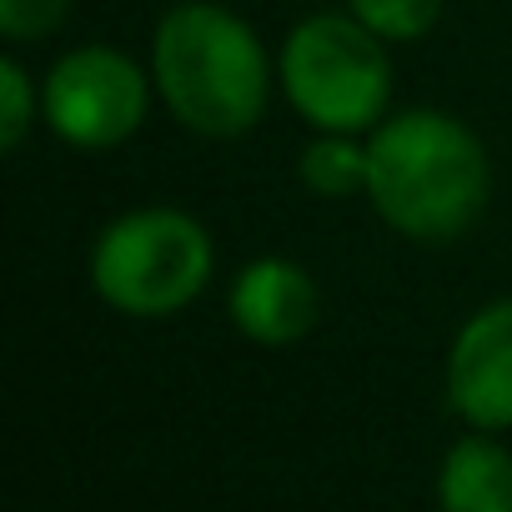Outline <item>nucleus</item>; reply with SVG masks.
I'll list each match as a JSON object with an SVG mask.
<instances>
[{
  "instance_id": "8",
  "label": "nucleus",
  "mask_w": 512,
  "mask_h": 512,
  "mask_svg": "<svg viewBox=\"0 0 512 512\" xmlns=\"http://www.w3.org/2000/svg\"><path fill=\"white\" fill-rule=\"evenodd\" d=\"M442 512H512V452L487 432L452 442L437 472Z\"/></svg>"
},
{
  "instance_id": "10",
  "label": "nucleus",
  "mask_w": 512,
  "mask_h": 512,
  "mask_svg": "<svg viewBox=\"0 0 512 512\" xmlns=\"http://www.w3.org/2000/svg\"><path fill=\"white\" fill-rule=\"evenodd\" d=\"M347 11H352L367 31H377L382 41L407 46V41H422V36L437 26L442 0H347Z\"/></svg>"
},
{
  "instance_id": "1",
  "label": "nucleus",
  "mask_w": 512,
  "mask_h": 512,
  "mask_svg": "<svg viewBox=\"0 0 512 512\" xmlns=\"http://www.w3.org/2000/svg\"><path fill=\"white\" fill-rule=\"evenodd\" d=\"M492 166L482 136L432 106L392 111L367 136V201L417 246H447L487 211Z\"/></svg>"
},
{
  "instance_id": "11",
  "label": "nucleus",
  "mask_w": 512,
  "mask_h": 512,
  "mask_svg": "<svg viewBox=\"0 0 512 512\" xmlns=\"http://www.w3.org/2000/svg\"><path fill=\"white\" fill-rule=\"evenodd\" d=\"M36 121H41V86L31 81L21 56H0V146L21 151Z\"/></svg>"
},
{
  "instance_id": "9",
  "label": "nucleus",
  "mask_w": 512,
  "mask_h": 512,
  "mask_svg": "<svg viewBox=\"0 0 512 512\" xmlns=\"http://www.w3.org/2000/svg\"><path fill=\"white\" fill-rule=\"evenodd\" d=\"M297 176H302V186H307L312 196H322V201L367 196V141L317 131V136L302 146Z\"/></svg>"
},
{
  "instance_id": "12",
  "label": "nucleus",
  "mask_w": 512,
  "mask_h": 512,
  "mask_svg": "<svg viewBox=\"0 0 512 512\" xmlns=\"http://www.w3.org/2000/svg\"><path fill=\"white\" fill-rule=\"evenodd\" d=\"M76 0H0V36L6 46H36L71 16Z\"/></svg>"
},
{
  "instance_id": "6",
  "label": "nucleus",
  "mask_w": 512,
  "mask_h": 512,
  "mask_svg": "<svg viewBox=\"0 0 512 512\" xmlns=\"http://www.w3.org/2000/svg\"><path fill=\"white\" fill-rule=\"evenodd\" d=\"M447 402L477 432L512 427V297L477 307L447 352Z\"/></svg>"
},
{
  "instance_id": "7",
  "label": "nucleus",
  "mask_w": 512,
  "mask_h": 512,
  "mask_svg": "<svg viewBox=\"0 0 512 512\" xmlns=\"http://www.w3.org/2000/svg\"><path fill=\"white\" fill-rule=\"evenodd\" d=\"M231 327L256 347H292L322 322V292L292 256H256L231 277Z\"/></svg>"
},
{
  "instance_id": "4",
  "label": "nucleus",
  "mask_w": 512,
  "mask_h": 512,
  "mask_svg": "<svg viewBox=\"0 0 512 512\" xmlns=\"http://www.w3.org/2000/svg\"><path fill=\"white\" fill-rule=\"evenodd\" d=\"M277 81L287 106L332 136H372L392 116V61L387 41L352 11H322L292 26L282 41Z\"/></svg>"
},
{
  "instance_id": "5",
  "label": "nucleus",
  "mask_w": 512,
  "mask_h": 512,
  "mask_svg": "<svg viewBox=\"0 0 512 512\" xmlns=\"http://www.w3.org/2000/svg\"><path fill=\"white\" fill-rule=\"evenodd\" d=\"M151 71L116 46H76L41 81V121L76 151H111L131 141L151 111Z\"/></svg>"
},
{
  "instance_id": "2",
  "label": "nucleus",
  "mask_w": 512,
  "mask_h": 512,
  "mask_svg": "<svg viewBox=\"0 0 512 512\" xmlns=\"http://www.w3.org/2000/svg\"><path fill=\"white\" fill-rule=\"evenodd\" d=\"M151 81L161 106L196 136H246L272 106V56L236 11L216 0H181L156 21Z\"/></svg>"
},
{
  "instance_id": "3",
  "label": "nucleus",
  "mask_w": 512,
  "mask_h": 512,
  "mask_svg": "<svg viewBox=\"0 0 512 512\" xmlns=\"http://www.w3.org/2000/svg\"><path fill=\"white\" fill-rule=\"evenodd\" d=\"M216 272L211 231L176 206H136L91 241V292L136 322L186 312Z\"/></svg>"
}]
</instances>
